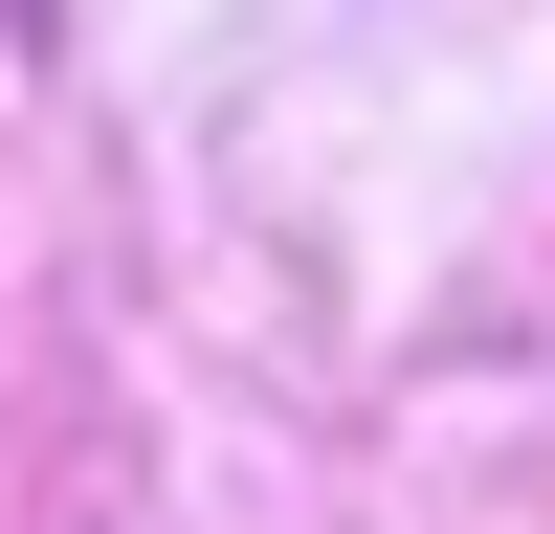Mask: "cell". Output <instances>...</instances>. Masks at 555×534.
Returning <instances> with one entry per match:
<instances>
[]
</instances>
